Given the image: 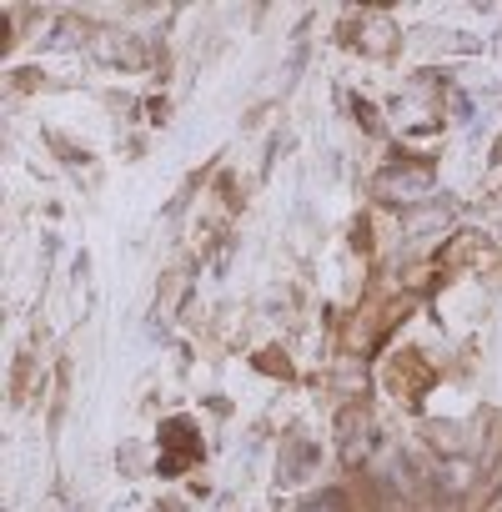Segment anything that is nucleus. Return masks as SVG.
Returning <instances> with one entry per match:
<instances>
[{"mask_svg": "<svg viewBox=\"0 0 502 512\" xmlns=\"http://www.w3.org/2000/svg\"><path fill=\"white\" fill-rule=\"evenodd\" d=\"M302 512H342V502L337 497H322V502H307Z\"/></svg>", "mask_w": 502, "mask_h": 512, "instance_id": "obj_1", "label": "nucleus"}]
</instances>
